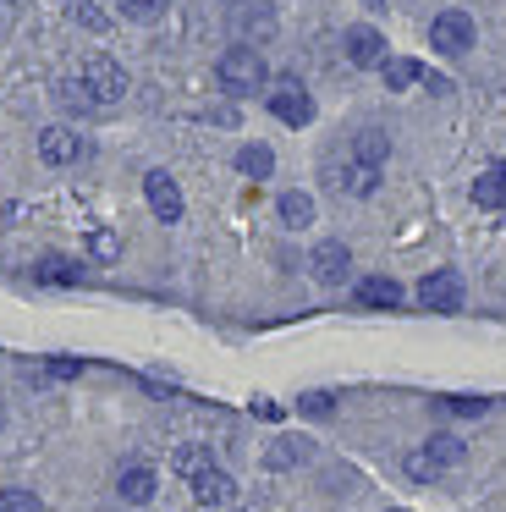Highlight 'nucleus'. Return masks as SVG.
Returning <instances> with one entry per match:
<instances>
[{"label": "nucleus", "instance_id": "473e14b6", "mask_svg": "<svg viewBox=\"0 0 506 512\" xmlns=\"http://www.w3.org/2000/svg\"><path fill=\"white\" fill-rule=\"evenodd\" d=\"M391 512H396V507H391Z\"/></svg>", "mask_w": 506, "mask_h": 512}, {"label": "nucleus", "instance_id": "9d476101", "mask_svg": "<svg viewBox=\"0 0 506 512\" xmlns=\"http://www.w3.org/2000/svg\"><path fill=\"white\" fill-rule=\"evenodd\" d=\"M231 496H237V479L226 468H209V474L193 479V501H204V507H226Z\"/></svg>", "mask_w": 506, "mask_h": 512}, {"label": "nucleus", "instance_id": "aec40b11", "mask_svg": "<svg viewBox=\"0 0 506 512\" xmlns=\"http://www.w3.org/2000/svg\"><path fill=\"white\" fill-rule=\"evenodd\" d=\"M237 171L259 182V177H270V171H275V155L264 144H248V149H237Z\"/></svg>", "mask_w": 506, "mask_h": 512}, {"label": "nucleus", "instance_id": "f3484780", "mask_svg": "<svg viewBox=\"0 0 506 512\" xmlns=\"http://www.w3.org/2000/svg\"><path fill=\"white\" fill-rule=\"evenodd\" d=\"M55 100H61L72 116H88V111H99V105H94V94L83 89V78H61V83H55Z\"/></svg>", "mask_w": 506, "mask_h": 512}, {"label": "nucleus", "instance_id": "6ab92c4d", "mask_svg": "<svg viewBox=\"0 0 506 512\" xmlns=\"http://www.w3.org/2000/svg\"><path fill=\"white\" fill-rule=\"evenodd\" d=\"M462 452H468V446H462L457 435H429V441H424V457H429L435 468H451V463H462Z\"/></svg>", "mask_w": 506, "mask_h": 512}, {"label": "nucleus", "instance_id": "ddd939ff", "mask_svg": "<svg viewBox=\"0 0 506 512\" xmlns=\"http://www.w3.org/2000/svg\"><path fill=\"white\" fill-rule=\"evenodd\" d=\"M237 28L248 39H270L275 34V6H270V0H248V6L237 12Z\"/></svg>", "mask_w": 506, "mask_h": 512}, {"label": "nucleus", "instance_id": "c85d7f7f", "mask_svg": "<svg viewBox=\"0 0 506 512\" xmlns=\"http://www.w3.org/2000/svg\"><path fill=\"white\" fill-rule=\"evenodd\" d=\"M303 413H314V419H330V413H336V397H330V391H314V397H303Z\"/></svg>", "mask_w": 506, "mask_h": 512}, {"label": "nucleus", "instance_id": "f8f14e48", "mask_svg": "<svg viewBox=\"0 0 506 512\" xmlns=\"http://www.w3.org/2000/svg\"><path fill=\"white\" fill-rule=\"evenodd\" d=\"M116 490H121V501L143 507V501L154 496V468L149 463H127V468H121V479H116Z\"/></svg>", "mask_w": 506, "mask_h": 512}, {"label": "nucleus", "instance_id": "b1692460", "mask_svg": "<svg viewBox=\"0 0 506 512\" xmlns=\"http://www.w3.org/2000/svg\"><path fill=\"white\" fill-rule=\"evenodd\" d=\"M303 452H308L303 441H275L270 452H264V468H297V463H303Z\"/></svg>", "mask_w": 506, "mask_h": 512}, {"label": "nucleus", "instance_id": "2f4dec72", "mask_svg": "<svg viewBox=\"0 0 506 512\" xmlns=\"http://www.w3.org/2000/svg\"><path fill=\"white\" fill-rule=\"evenodd\" d=\"M363 6H369V12H380V6H385V0H363Z\"/></svg>", "mask_w": 506, "mask_h": 512}, {"label": "nucleus", "instance_id": "9b49d317", "mask_svg": "<svg viewBox=\"0 0 506 512\" xmlns=\"http://www.w3.org/2000/svg\"><path fill=\"white\" fill-rule=\"evenodd\" d=\"M325 182H330L336 193H358V199H363V193L380 188V171H369V166H330Z\"/></svg>", "mask_w": 506, "mask_h": 512}, {"label": "nucleus", "instance_id": "423d86ee", "mask_svg": "<svg viewBox=\"0 0 506 512\" xmlns=\"http://www.w3.org/2000/svg\"><path fill=\"white\" fill-rule=\"evenodd\" d=\"M270 116H275V122H286V127H308V122H314V100H308L297 83H286V89L270 94Z\"/></svg>", "mask_w": 506, "mask_h": 512}, {"label": "nucleus", "instance_id": "1a4fd4ad", "mask_svg": "<svg viewBox=\"0 0 506 512\" xmlns=\"http://www.w3.org/2000/svg\"><path fill=\"white\" fill-rule=\"evenodd\" d=\"M39 155L50 160V166H72V160L83 155V138L66 133V127H44V133H39Z\"/></svg>", "mask_w": 506, "mask_h": 512}, {"label": "nucleus", "instance_id": "412c9836", "mask_svg": "<svg viewBox=\"0 0 506 512\" xmlns=\"http://www.w3.org/2000/svg\"><path fill=\"white\" fill-rule=\"evenodd\" d=\"M209 468H215L209 463V446H182V452H176V474H182L187 485H193L198 474H209Z\"/></svg>", "mask_w": 506, "mask_h": 512}, {"label": "nucleus", "instance_id": "20e7f679", "mask_svg": "<svg viewBox=\"0 0 506 512\" xmlns=\"http://www.w3.org/2000/svg\"><path fill=\"white\" fill-rule=\"evenodd\" d=\"M418 303L435 309V314H457L462 309V281L451 276V270H435V276L418 281Z\"/></svg>", "mask_w": 506, "mask_h": 512}, {"label": "nucleus", "instance_id": "39448f33", "mask_svg": "<svg viewBox=\"0 0 506 512\" xmlns=\"http://www.w3.org/2000/svg\"><path fill=\"white\" fill-rule=\"evenodd\" d=\"M143 193H149V210L160 221H182V188L171 182V171H149L143 177Z\"/></svg>", "mask_w": 506, "mask_h": 512}, {"label": "nucleus", "instance_id": "2eb2a0df", "mask_svg": "<svg viewBox=\"0 0 506 512\" xmlns=\"http://www.w3.org/2000/svg\"><path fill=\"white\" fill-rule=\"evenodd\" d=\"M358 303L363 309H396V303H402V287L385 281V276H369V281H358Z\"/></svg>", "mask_w": 506, "mask_h": 512}, {"label": "nucleus", "instance_id": "7c9ffc66", "mask_svg": "<svg viewBox=\"0 0 506 512\" xmlns=\"http://www.w3.org/2000/svg\"><path fill=\"white\" fill-rule=\"evenodd\" d=\"M94 254H99V259H110V254H116V237L99 232V237H94Z\"/></svg>", "mask_w": 506, "mask_h": 512}, {"label": "nucleus", "instance_id": "a211bd4d", "mask_svg": "<svg viewBox=\"0 0 506 512\" xmlns=\"http://www.w3.org/2000/svg\"><path fill=\"white\" fill-rule=\"evenodd\" d=\"M385 89H413L418 78H424V67L418 61H407V56H385Z\"/></svg>", "mask_w": 506, "mask_h": 512}, {"label": "nucleus", "instance_id": "393cba45", "mask_svg": "<svg viewBox=\"0 0 506 512\" xmlns=\"http://www.w3.org/2000/svg\"><path fill=\"white\" fill-rule=\"evenodd\" d=\"M39 281H61V287H72V281H83V270H77L72 259H39Z\"/></svg>", "mask_w": 506, "mask_h": 512}, {"label": "nucleus", "instance_id": "bb28decb", "mask_svg": "<svg viewBox=\"0 0 506 512\" xmlns=\"http://www.w3.org/2000/svg\"><path fill=\"white\" fill-rule=\"evenodd\" d=\"M407 479H440V468H435V463H429V457H424V446H418V452L407 457Z\"/></svg>", "mask_w": 506, "mask_h": 512}, {"label": "nucleus", "instance_id": "a878e982", "mask_svg": "<svg viewBox=\"0 0 506 512\" xmlns=\"http://www.w3.org/2000/svg\"><path fill=\"white\" fill-rule=\"evenodd\" d=\"M0 512H44L33 490H0Z\"/></svg>", "mask_w": 506, "mask_h": 512}, {"label": "nucleus", "instance_id": "c756f323", "mask_svg": "<svg viewBox=\"0 0 506 512\" xmlns=\"http://www.w3.org/2000/svg\"><path fill=\"white\" fill-rule=\"evenodd\" d=\"M72 17L83 28H105V12H99V6H88V0H72Z\"/></svg>", "mask_w": 506, "mask_h": 512}, {"label": "nucleus", "instance_id": "6e6552de", "mask_svg": "<svg viewBox=\"0 0 506 512\" xmlns=\"http://www.w3.org/2000/svg\"><path fill=\"white\" fill-rule=\"evenodd\" d=\"M347 61H352V67H385V39H380V28H369V23L347 28Z\"/></svg>", "mask_w": 506, "mask_h": 512}, {"label": "nucleus", "instance_id": "dca6fc26", "mask_svg": "<svg viewBox=\"0 0 506 512\" xmlns=\"http://www.w3.org/2000/svg\"><path fill=\"white\" fill-rule=\"evenodd\" d=\"M308 221H314V199H308V193H281V226L286 232H303Z\"/></svg>", "mask_w": 506, "mask_h": 512}, {"label": "nucleus", "instance_id": "f257e3e1", "mask_svg": "<svg viewBox=\"0 0 506 512\" xmlns=\"http://www.w3.org/2000/svg\"><path fill=\"white\" fill-rule=\"evenodd\" d=\"M215 78H220V89H231V94H253V89H264V56L253 45H231L226 56H220Z\"/></svg>", "mask_w": 506, "mask_h": 512}, {"label": "nucleus", "instance_id": "cd10ccee", "mask_svg": "<svg viewBox=\"0 0 506 512\" xmlns=\"http://www.w3.org/2000/svg\"><path fill=\"white\" fill-rule=\"evenodd\" d=\"M446 408H451V413H462V419H479V413L490 408V402H484V397H446Z\"/></svg>", "mask_w": 506, "mask_h": 512}, {"label": "nucleus", "instance_id": "0eeeda50", "mask_svg": "<svg viewBox=\"0 0 506 512\" xmlns=\"http://www.w3.org/2000/svg\"><path fill=\"white\" fill-rule=\"evenodd\" d=\"M308 265H314V281H325V287H341V281L352 276V254L341 243H319L314 254H308Z\"/></svg>", "mask_w": 506, "mask_h": 512}, {"label": "nucleus", "instance_id": "5701e85b", "mask_svg": "<svg viewBox=\"0 0 506 512\" xmlns=\"http://www.w3.org/2000/svg\"><path fill=\"white\" fill-rule=\"evenodd\" d=\"M127 23H160L165 17V0H116Z\"/></svg>", "mask_w": 506, "mask_h": 512}, {"label": "nucleus", "instance_id": "4468645a", "mask_svg": "<svg viewBox=\"0 0 506 512\" xmlns=\"http://www.w3.org/2000/svg\"><path fill=\"white\" fill-rule=\"evenodd\" d=\"M352 155H358V166H369V171H380V160L391 155V138L380 133V127H363L358 138H352Z\"/></svg>", "mask_w": 506, "mask_h": 512}, {"label": "nucleus", "instance_id": "7ed1b4c3", "mask_svg": "<svg viewBox=\"0 0 506 512\" xmlns=\"http://www.w3.org/2000/svg\"><path fill=\"white\" fill-rule=\"evenodd\" d=\"M429 39H435L440 56H468L473 50V17L468 12H440L429 23Z\"/></svg>", "mask_w": 506, "mask_h": 512}, {"label": "nucleus", "instance_id": "f03ea898", "mask_svg": "<svg viewBox=\"0 0 506 512\" xmlns=\"http://www.w3.org/2000/svg\"><path fill=\"white\" fill-rule=\"evenodd\" d=\"M77 78H83V89L94 94V105H116L121 94H127V72H121L110 56H88Z\"/></svg>", "mask_w": 506, "mask_h": 512}, {"label": "nucleus", "instance_id": "4be33fe9", "mask_svg": "<svg viewBox=\"0 0 506 512\" xmlns=\"http://www.w3.org/2000/svg\"><path fill=\"white\" fill-rule=\"evenodd\" d=\"M506 199V171L495 166V171H484L479 182H473V204H484V210H490V204H501Z\"/></svg>", "mask_w": 506, "mask_h": 512}]
</instances>
